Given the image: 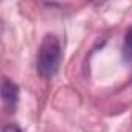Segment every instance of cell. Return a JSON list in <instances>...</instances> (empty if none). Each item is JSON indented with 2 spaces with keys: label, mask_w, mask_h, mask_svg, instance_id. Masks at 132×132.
Wrapping results in <instances>:
<instances>
[{
  "label": "cell",
  "mask_w": 132,
  "mask_h": 132,
  "mask_svg": "<svg viewBox=\"0 0 132 132\" xmlns=\"http://www.w3.org/2000/svg\"><path fill=\"white\" fill-rule=\"evenodd\" d=\"M61 44L56 36L47 34L40 44L39 53H37V61H36V69L37 73L44 79H51L61 65Z\"/></svg>",
  "instance_id": "obj_1"
},
{
  "label": "cell",
  "mask_w": 132,
  "mask_h": 132,
  "mask_svg": "<svg viewBox=\"0 0 132 132\" xmlns=\"http://www.w3.org/2000/svg\"><path fill=\"white\" fill-rule=\"evenodd\" d=\"M2 132H22V130L16 124H6V126H3V130Z\"/></svg>",
  "instance_id": "obj_4"
},
{
  "label": "cell",
  "mask_w": 132,
  "mask_h": 132,
  "mask_svg": "<svg viewBox=\"0 0 132 132\" xmlns=\"http://www.w3.org/2000/svg\"><path fill=\"white\" fill-rule=\"evenodd\" d=\"M2 100H3V104L8 110H14L17 103H19V87H17V84H14L10 79H5L3 86H2Z\"/></svg>",
  "instance_id": "obj_2"
},
{
  "label": "cell",
  "mask_w": 132,
  "mask_h": 132,
  "mask_svg": "<svg viewBox=\"0 0 132 132\" xmlns=\"http://www.w3.org/2000/svg\"><path fill=\"white\" fill-rule=\"evenodd\" d=\"M123 59L127 64H132V30H129L124 36L123 42Z\"/></svg>",
  "instance_id": "obj_3"
}]
</instances>
